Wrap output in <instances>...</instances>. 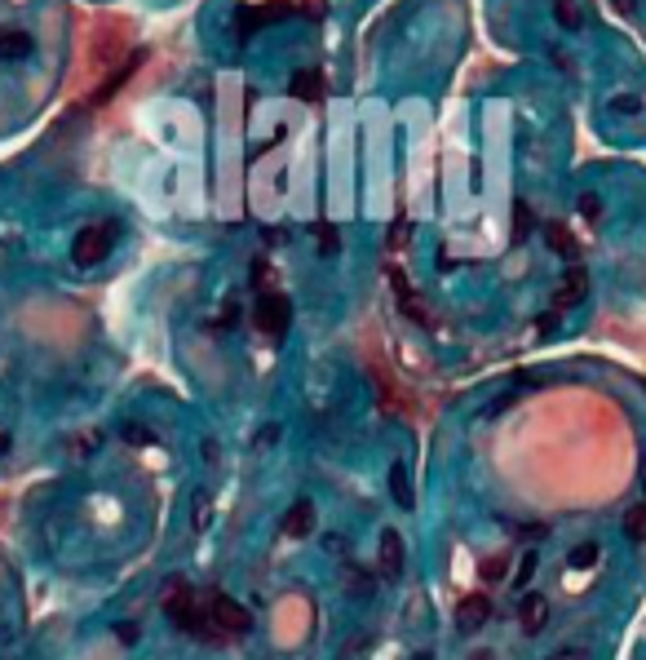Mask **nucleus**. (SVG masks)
<instances>
[{
    "label": "nucleus",
    "mask_w": 646,
    "mask_h": 660,
    "mask_svg": "<svg viewBox=\"0 0 646 660\" xmlns=\"http://www.w3.org/2000/svg\"><path fill=\"white\" fill-rule=\"evenodd\" d=\"M164 607H169V616H173V625L182 629L186 638H195V643H217L222 638V629L208 621V612L195 603V594H191V585H173L169 598H164Z\"/></svg>",
    "instance_id": "f257e3e1"
},
{
    "label": "nucleus",
    "mask_w": 646,
    "mask_h": 660,
    "mask_svg": "<svg viewBox=\"0 0 646 660\" xmlns=\"http://www.w3.org/2000/svg\"><path fill=\"white\" fill-rule=\"evenodd\" d=\"M129 58V23L115 18V14H103L94 23V40H89V63L94 67H115Z\"/></svg>",
    "instance_id": "f03ea898"
},
{
    "label": "nucleus",
    "mask_w": 646,
    "mask_h": 660,
    "mask_svg": "<svg viewBox=\"0 0 646 660\" xmlns=\"http://www.w3.org/2000/svg\"><path fill=\"white\" fill-rule=\"evenodd\" d=\"M253 324H257L271 342L288 337V328H293V302H288L283 293H262L257 306H253Z\"/></svg>",
    "instance_id": "7ed1b4c3"
},
{
    "label": "nucleus",
    "mask_w": 646,
    "mask_h": 660,
    "mask_svg": "<svg viewBox=\"0 0 646 660\" xmlns=\"http://www.w3.org/2000/svg\"><path fill=\"white\" fill-rule=\"evenodd\" d=\"M111 240H115V226H84V231H75L71 262L75 266H98L106 253H111Z\"/></svg>",
    "instance_id": "20e7f679"
},
{
    "label": "nucleus",
    "mask_w": 646,
    "mask_h": 660,
    "mask_svg": "<svg viewBox=\"0 0 646 660\" xmlns=\"http://www.w3.org/2000/svg\"><path fill=\"white\" fill-rule=\"evenodd\" d=\"M204 612L222 634H248V629H253V612H248L243 603H235L231 594H213L204 603Z\"/></svg>",
    "instance_id": "39448f33"
},
{
    "label": "nucleus",
    "mask_w": 646,
    "mask_h": 660,
    "mask_svg": "<svg viewBox=\"0 0 646 660\" xmlns=\"http://www.w3.org/2000/svg\"><path fill=\"white\" fill-rule=\"evenodd\" d=\"M403 563H408L403 536H399L394 527H385V532H381V545H376V567H381V576L399 581V576H403Z\"/></svg>",
    "instance_id": "423d86ee"
},
{
    "label": "nucleus",
    "mask_w": 646,
    "mask_h": 660,
    "mask_svg": "<svg viewBox=\"0 0 646 660\" xmlns=\"http://www.w3.org/2000/svg\"><path fill=\"white\" fill-rule=\"evenodd\" d=\"M288 14H293L288 0H266V5H243L235 18H239V32H257V27H266L274 18H288Z\"/></svg>",
    "instance_id": "0eeeda50"
},
{
    "label": "nucleus",
    "mask_w": 646,
    "mask_h": 660,
    "mask_svg": "<svg viewBox=\"0 0 646 660\" xmlns=\"http://www.w3.org/2000/svg\"><path fill=\"white\" fill-rule=\"evenodd\" d=\"M487 616H492V598H487V594H465V598L456 603V629H465V634L482 629Z\"/></svg>",
    "instance_id": "6e6552de"
},
{
    "label": "nucleus",
    "mask_w": 646,
    "mask_h": 660,
    "mask_svg": "<svg viewBox=\"0 0 646 660\" xmlns=\"http://www.w3.org/2000/svg\"><path fill=\"white\" fill-rule=\"evenodd\" d=\"M584 293H589V275H584V266H571L562 284L553 288V311H571L584 302Z\"/></svg>",
    "instance_id": "1a4fd4ad"
},
{
    "label": "nucleus",
    "mask_w": 646,
    "mask_h": 660,
    "mask_svg": "<svg viewBox=\"0 0 646 660\" xmlns=\"http://www.w3.org/2000/svg\"><path fill=\"white\" fill-rule=\"evenodd\" d=\"M279 532H283V536H293V541H306L310 532H314V505H310V501L288 505V515L279 519Z\"/></svg>",
    "instance_id": "9d476101"
},
{
    "label": "nucleus",
    "mask_w": 646,
    "mask_h": 660,
    "mask_svg": "<svg viewBox=\"0 0 646 660\" xmlns=\"http://www.w3.org/2000/svg\"><path fill=\"white\" fill-rule=\"evenodd\" d=\"M142 58H146V54H129V58H124V63H120V67L111 71V75H106L103 85H98V94H94V106L111 103V98H115V89H120V85H124V80H129V75H134V71H137V63H142Z\"/></svg>",
    "instance_id": "9b49d317"
},
{
    "label": "nucleus",
    "mask_w": 646,
    "mask_h": 660,
    "mask_svg": "<svg viewBox=\"0 0 646 660\" xmlns=\"http://www.w3.org/2000/svg\"><path fill=\"white\" fill-rule=\"evenodd\" d=\"M544 621H549V603H544L541 594H527L518 603V625H522V634H541Z\"/></svg>",
    "instance_id": "f8f14e48"
},
{
    "label": "nucleus",
    "mask_w": 646,
    "mask_h": 660,
    "mask_svg": "<svg viewBox=\"0 0 646 660\" xmlns=\"http://www.w3.org/2000/svg\"><path fill=\"white\" fill-rule=\"evenodd\" d=\"M293 94H297L302 103H319V98L328 94V80H323V71H314V67L297 71V75H293Z\"/></svg>",
    "instance_id": "ddd939ff"
},
{
    "label": "nucleus",
    "mask_w": 646,
    "mask_h": 660,
    "mask_svg": "<svg viewBox=\"0 0 646 660\" xmlns=\"http://www.w3.org/2000/svg\"><path fill=\"white\" fill-rule=\"evenodd\" d=\"M390 496H394L403 510H412V505H416V496H412V479H408V465H403V461H394V465H390Z\"/></svg>",
    "instance_id": "4468645a"
},
{
    "label": "nucleus",
    "mask_w": 646,
    "mask_h": 660,
    "mask_svg": "<svg viewBox=\"0 0 646 660\" xmlns=\"http://www.w3.org/2000/svg\"><path fill=\"white\" fill-rule=\"evenodd\" d=\"M27 54H32V35L18 32V27L0 32V58H27Z\"/></svg>",
    "instance_id": "2eb2a0df"
},
{
    "label": "nucleus",
    "mask_w": 646,
    "mask_h": 660,
    "mask_svg": "<svg viewBox=\"0 0 646 660\" xmlns=\"http://www.w3.org/2000/svg\"><path fill=\"white\" fill-rule=\"evenodd\" d=\"M532 235H536V213L527 200H518L513 205V244H527Z\"/></svg>",
    "instance_id": "dca6fc26"
},
{
    "label": "nucleus",
    "mask_w": 646,
    "mask_h": 660,
    "mask_svg": "<svg viewBox=\"0 0 646 660\" xmlns=\"http://www.w3.org/2000/svg\"><path fill=\"white\" fill-rule=\"evenodd\" d=\"M624 541H633V545H642L646 541V505H629L624 510Z\"/></svg>",
    "instance_id": "f3484780"
},
{
    "label": "nucleus",
    "mask_w": 646,
    "mask_h": 660,
    "mask_svg": "<svg viewBox=\"0 0 646 660\" xmlns=\"http://www.w3.org/2000/svg\"><path fill=\"white\" fill-rule=\"evenodd\" d=\"M544 240H549V248H553L558 257H576V240L567 235V226H558V222H553V226L544 231Z\"/></svg>",
    "instance_id": "a211bd4d"
},
{
    "label": "nucleus",
    "mask_w": 646,
    "mask_h": 660,
    "mask_svg": "<svg viewBox=\"0 0 646 660\" xmlns=\"http://www.w3.org/2000/svg\"><path fill=\"white\" fill-rule=\"evenodd\" d=\"M314 244H319V253H328V257H333V253L341 248L337 226H333V222H314Z\"/></svg>",
    "instance_id": "6ab92c4d"
},
{
    "label": "nucleus",
    "mask_w": 646,
    "mask_h": 660,
    "mask_svg": "<svg viewBox=\"0 0 646 660\" xmlns=\"http://www.w3.org/2000/svg\"><path fill=\"white\" fill-rule=\"evenodd\" d=\"M536 567H541V558H536V550H527V555H522V563H518V576H513V590H522V585L532 581V572H536Z\"/></svg>",
    "instance_id": "aec40b11"
},
{
    "label": "nucleus",
    "mask_w": 646,
    "mask_h": 660,
    "mask_svg": "<svg viewBox=\"0 0 646 660\" xmlns=\"http://www.w3.org/2000/svg\"><path fill=\"white\" fill-rule=\"evenodd\" d=\"M345 590H350V594H373V576L350 567V572H345Z\"/></svg>",
    "instance_id": "412c9836"
},
{
    "label": "nucleus",
    "mask_w": 646,
    "mask_h": 660,
    "mask_svg": "<svg viewBox=\"0 0 646 660\" xmlns=\"http://www.w3.org/2000/svg\"><path fill=\"white\" fill-rule=\"evenodd\" d=\"M598 563V545H576L571 550V567H593Z\"/></svg>",
    "instance_id": "4be33fe9"
},
{
    "label": "nucleus",
    "mask_w": 646,
    "mask_h": 660,
    "mask_svg": "<svg viewBox=\"0 0 646 660\" xmlns=\"http://www.w3.org/2000/svg\"><path fill=\"white\" fill-rule=\"evenodd\" d=\"M124 439H129L134 448H146V444H151V430H146V425H137V421H129V425H124Z\"/></svg>",
    "instance_id": "5701e85b"
},
{
    "label": "nucleus",
    "mask_w": 646,
    "mask_h": 660,
    "mask_svg": "<svg viewBox=\"0 0 646 660\" xmlns=\"http://www.w3.org/2000/svg\"><path fill=\"white\" fill-rule=\"evenodd\" d=\"M482 581L492 585V581H505V558H487L482 563Z\"/></svg>",
    "instance_id": "b1692460"
},
{
    "label": "nucleus",
    "mask_w": 646,
    "mask_h": 660,
    "mask_svg": "<svg viewBox=\"0 0 646 660\" xmlns=\"http://www.w3.org/2000/svg\"><path fill=\"white\" fill-rule=\"evenodd\" d=\"M558 23H562V27H580V14H576L571 0H558Z\"/></svg>",
    "instance_id": "393cba45"
},
{
    "label": "nucleus",
    "mask_w": 646,
    "mask_h": 660,
    "mask_svg": "<svg viewBox=\"0 0 646 660\" xmlns=\"http://www.w3.org/2000/svg\"><path fill=\"white\" fill-rule=\"evenodd\" d=\"M611 111H615V115H633V111H642V103L624 94V98H611Z\"/></svg>",
    "instance_id": "a878e982"
},
{
    "label": "nucleus",
    "mask_w": 646,
    "mask_h": 660,
    "mask_svg": "<svg viewBox=\"0 0 646 660\" xmlns=\"http://www.w3.org/2000/svg\"><path fill=\"white\" fill-rule=\"evenodd\" d=\"M580 213H584L589 222H598V217H602V205H598V195H580Z\"/></svg>",
    "instance_id": "bb28decb"
},
{
    "label": "nucleus",
    "mask_w": 646,
    "mask_h": 660,
    "mask_svg": "<svg viewBox=\"0 0 646 660\" xmlns=\"http://www.w3.org/2000/svg\"><path fill=\"white\" fill-rule=\"evenodd\" d=\"M403 244H408V222L390 226V248H403Z\"/></svg>",
    "instance_id": "cd10ccee"
},
{
    "label": "nucleus",
    "mask_w": 646,
    "mask_h": 660,
    "mask_svg": "<svg viewBox=\"0 0 646 660\" xmlns=\"http://www.w3.org/2000/svg\"><path fill=\"white\" fill-rule=\"evenodd\" d=\"M195 527H200V532L208 527V492H200V505H195Z\"/></svg>",
    "instance_id": "c85d7f7f"
},
{
    "label": "nucleus",
    "mask_w": 646,
    "mask_h": 660,
    "mask_svg": "<svg viewBox=\"0 0 646 660\" xmlns=\"http://www.w3.org/2000/svg\"><path fill=\"white\" fill-rule=\"evenodd\" d=\"M235 319H239V302L231 297V302H226V311H222V328H235Z\"/></svg>",
    "instance_id": "c756f323"
},
{
    "label": "nucleus",
    "mask_w": 646,
    "mask_h": 660,
    "mask_svg": "<svg viewBox=\"0 0 646 660\" xmlns=\"http://www.w3.org/2000/svg\"><path fill=\"white\" fill-rule=\"evenodd\" d=\"M611 5L624 14V18H633V14H638V0H611Z\"/></svg>",
    "instance_id": "7c9ffc66"
},
{
    "label": "nucleus",
    "mask_w": 646,
    "mask_h": 660,
    "mask_svg": "<svg viewBox=\"0 0 646 660\" xmlns=\"http://www.w3.org/2000/svg\"><path fill=\"white\" fill-rule=\"evenodd\" d=\"M115 634H120V643H124V647H129V643H137V625H120Z\"/></svg>",
    "instance_id": "2f4dec72"
},
{
    "label": "nucleus",
    "mask_w": 646,
    "mask_h": 660,
    "mask_svg": "<svg viewBox=\"0 0 646 660\" xmlns=\"http://www.w3.org/2000/svg\"><path fill=\"white\" fill-rule=\"evenodd\" d=\"M553 660H584V647H576V652L567 647V652H558V656H553Z\"/></svg>",
    "instance_id": "473e14b6"
},
{
    "label": "nucleus",
    "mask_w": 646,
    "mask_h": 660,
    "mask_svg": "<svg viewBox=\"0 0 646 660\" xmlns=\"http://www.w3.org/2000/svg\"><path fill=\"white\" fill-rule=\"evenodd\" d=\"M642 492H646V465H642Z\"/></svg>",
    "instance_id": "72a5a7b5"
}]
</instances>
